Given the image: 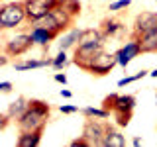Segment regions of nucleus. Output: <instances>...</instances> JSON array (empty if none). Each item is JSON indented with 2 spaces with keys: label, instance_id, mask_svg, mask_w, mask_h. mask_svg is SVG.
Segmentation results:
<instances>
[{
  "label": "nucleus",
  "instance_id": "1",
  "mask_svg": "<svg viewBox=\"0 0 157 147\" xmlns=\"http://www.w3.org/2000/svg\"><path fill=\"white\" fill-rule=\"evenodd\" d=\"M49 114H51V106L45 100L29 98V108L20 120H16V124L20 131H43L49 120Z\"/></svg>",
  "mask_w": 157,
  "mask_h": 147
},
{
  "label": "nucleus",
  "instance_id": "2",
  "mask_svg": "<svg viewBox=\"0 0 157 147\" xmlns=\"http://www.w3.org/2000/svg\"><path fill=\"white\" fill-rule=\"evenodd\" d=\"M24 22H28L24 0H20V2L4 4V6L0 8V28H2V29L20 28Z\"/></svg>",
  "mask_w": 157,
  "mask_h": 147
},
{
  "label": "nucleus",
  "instance_id": "3",
  "mask_svg": "<svg viewBox=\"0 0 157 147\" xmlns=\"http://www.w3.org/2000/svg\"><path fill=\"white\" fill-rule=\"evenodd\" d=\"M116 65H118L116 53L100 51V53H98V55L86 65L85 73H88V75H92V77H106V75H110V73H112V69H114Z\"/></svg>",
  "mask_w": 157,
  "mask_h": 147
},
{
  "label": "nucleus",
  "instance_id": "4",
  "mask_svg": "<svg viewBox=\"0 0 157 147\" xmlns=\"http://www.w3.org/2000/svg\"><path fill=\"white\" fill-rule=\"evenodd\" d=\"M108 124L100 118H86L85 127H82V137L90 143V147H102L104 143Z\"/></svg>",
  "mask_w": 157,
  "mask_h": 147
},
{
  "label": "nucleus",
  "instance_id": "5",
  "mask_svg": "<svg viewBox=\"0 0 157 147\" xmlns=\"http://www.w3.org/2000/svg\"><path fill=\"white\" fill-rule=\"evenodd\" d=\"M102 108L108 112H134L136 108V96L134 94H108L104 100H102Z\"/></svg>",
  "mask_w": 157,
  "mask_h": 147
},
{
  "label": "nucleus",
  "instance_id": "6",
  "mask_svg": "<svg viewBox=\"0 0 157 147\" xmlns=\"http://www.w3.org/2000/svg\"><path fill=\"white\" fill-rule=\"evenodd\" d=\"M33 45H36V41H33L32 33H20V36L8 39L4 43V53L8 57H20L24 53H28Z\"/></svg>",
  "mask_w": 157,
  "mask_h": 147
},
{
  "label": "nucleus",
  "instance_id": "7",
  "mask_svg": "<svg viewBox=\"0 0 157 147\" xmlns=\"http://www.w3.org/2000/svg\"><path fill=\"white\" fill-rule=\"evenodd\" d=\"M100 51H104V43H86V45H77L75 47V55H73V63H75L81 71H85L86 65Z\"/></svg>",
  "mask_w": 157,
  "mask_h": 147
},
{
  "label": "nucleus",
  "instance_id": "8",
  "mask_svg": "<svg viewBox=\"0 0 157 147\" xmlns=\"http://www.w3.org/2000/svg\"><path fill=\"white\" fill-rule=\"evenodd\" d=\"M59 0H24V6H26V18L28 22H36V20L43 18L45 14H49Z\"/></svg>",
  "mask_w": 157,
  "mask_h": 147
},
{
  "label": "nucleus",
  "instance_id": "9",
  "mask_svg": "<svg viewBox=\"0 0 157 147\" xmlns=\"http://www.w3.org/2000/svg\"><path fill=\"white\" fill-rule=\"evenodd\" d=\"M141 47H140V43L136 41V39H132L130 37V41H126V45H122L120 49L116 51V57H118V65L120 67H128L132 63V59H136V57H140L141 55Z\"/></svg>",
  "mask_w": 157,
  "mask_h": 147
},
{
  "label": "nucleus",
  "instance_id": "10",
  "mask_svg": "<svg viewBox=\"0 0 157 147\" xmlns=\"http://www.w3.org/2000/svg\"><path fill=\"white\" fill-rule=\"evenodd\" d=\"M157 28V12H140L134 20V29L132 33H144V32H149V29H155Z\"/></svg>",
  "mask_w": 157,
  "mask_h": 147
},
{
  "label": "nucleus",
  "instance_id": "11",
  "mask_svg": "<svg viewBox=\"0 0 157 147\" xmlns=\"http://www.w3.org/2000/svg\"><path fill=\"white\" fill-rule=\"evenodd\" d=\"M130 37L140 43L144 53H157V28L144 33H130Z\"/></svg>",
  "mask_w": 157,
  "mask_h": 147
},
{
  "label": "nucleus",
  "instance_id": "12",
  "mask_svg": "<svg viewBox=\"0 0 157 147\" xmlns=\"http://www.w3.org/2000/svg\"><path fill=\"white\" fill-rule=\"evenodd\" d=\"M100 29H102V33H104V37H120V36H124V32H126V26L120 22L118 18H104L100 22Z\"/></svg>",
  "mask_w": 157,
  "mask_h": 147
},
{
  "label": "nucleus",
  "instance_id": "13",
  "mask_svg": "<svg viewBox=\"0 0 157 147\" xmlns=\"http://www.w3.org/2000/svg\"><path fill=\"white\" fill-rule=\"evenodd\" d=\"M49 12H51V16L57 20V24L61 26L63 32H65V29H71V28H73V24H75V18H73L71 14H69V12H67V10L63 8L59 2H57L51 10H49Z\"/></svg>",
  "mask_w": 157,
  "mask_h": 147
},
{
  "label": "nucleus",
  "instance_id": "14",
  "mask_svg": "<svg viewBox=\"0 0 157 147\" xmlns=\"http://www.w3.org/2000/svg\"><path fill=\"white\" fill-rule=\"evenodd\" d=\"M29 33H32L33 41H36V45L43 47V49H47L49 43H51L53 39L57 37V33L49 32V29H45V28H32V32H29Z\"/></svg>",
  "mask_w": 157,
  "mask_h": 147
},
{
  "label": "nucleus",
  "instance_id": "15",
  "mask_svg": "<svg viewBox=\"0 0 157 147\" xmlns=\"http://www.w3.org/2000/svg\"><path fill=\"white\" fill-rule=\"evenodd\" d=\"M29 108V100L26 96H18L16 100L12 102V104L8 106V116L12 118V120H20V118H22L24 114H26V110Z\"/></svg>",
  "mask_w": 157,
  "mask_h": 147
},
{
  "label": "nucleus",
  "instance_id": "16",
  "mask_svg": "<svg viewBox=\"0 0 157 147\" xmlns=\"http://www.w3.org/2000/svg\"><path fill=\"white\" fill-rule=\"evenodd\" d=\"M41 67H53V59H28V61H18L14 63L16 71H29V69H41Z\"/></svg>",
  "mask_w": 157,
  "mask_h": 147
},
{
  "label": "nucleus",
  "instance_id": "17",
  "mask_svg": "<svg viewBox=\"0 0 157 147\" xmlns=\"http://www.w3.org/2000/svg\"><path fill=\"white\" fill-rule=\"evenodd\" d=\"M43 131H20L18 135V147H37L41 143Z\"/></svg>",
  "mask_w": 157,
  "mask_h": 147
},
{
  "label": "nucleus",
  "instance_id": "18",
  "mask_svg": "<svg viewBox=\"0 0 157 147\" xmlns=\"http://www.w3.org/2000/svg\"><path fill=\"white\" fill-rule=\"evenodd\" d=\"M126 145V137L108 124V130H106V135H104V143L102 147H124Z\"/></svg>",
  "mask_w": 157,
  "mask_h": 147
},
{
  "label": "nucleus",
  "instance_id": "19",
  "mask_svg": "<svg viewBox=\"0 0 157 147\" xmlns=\"http://www.w3.org/2000/svg\"><path fill=\"white\" fill-rule=\"evenodd\" d=\"M32 28H45V29H49V32L57 33V36L63 32V29H61V26L57 24V20L51 16V12H49V14H45L43 18L36 20V22H32Z\"/></svg>",
  "mask_w": 157,
  "mask_h": 147
},
{
  "label": "nucleus",
  "instance_id": "20",
  "mask_svg": "<svg viewBox=\"0 0 157 147\" xmlns=\"http://www.w3.org/2000/svg\"><path fill=\"white\" fill-rule=\"evenodd\" d=\"M81 33H82V29L71 28V29H69V33L63 37V41H59V47L65 49V51H67V49H71V47H77L78 39H81Z\"/></svg>",
  "mask_w": 157,
  "mask_h": 147
},
{
  "label": "nucleus",
  "instance_id": "21",
  "mask_svg": "<svg viewBox=\"0 0 157 147\" xmlns=\"http://www.w3.org/2000/svg\"><path fill=\"white\" fill-rule=\"evenodd\" d=\"M81 114L85 116V118H100V120H108L112 112L104 110L102 106H100V108H92V106H86V108H82V110H81Z\"/></svg>",
  "mask_w": 157,
  "mask_h": 147
},
{
  "label": "nucleus",
  "instance_id": "22",
  "mask_svg": "<svg viewBox=\"0 0 157 147\" xmlns=\"http://www.w3.org/2000/svg\"><path fill=\"white\" fill-rule=\"evenodd\" d=\"M59 4H61V6L65 8L73 18H78V16H81L82 6H81V2H78V0H59Z\"/></svg>",
  "mask_w": 157,
  "mask_h": 147
},
{
  "label": "nucleus",
  "instance_id": "23",
  "mask_svg": "<svg viewBox=\"0 0 157 147\" xmlns=\"http://www.w3.org/2000/svg\"><path fill=\"white\" fill-rule=\"evenodd\" d=\"M69 65V59H67V53H65V49H61V51L57 53L55 57H53V69L55 71H63Z\"/></svg>",
  "mask_w": 157,
  "mask_h": 147
},
{
  "label": "nucleus",
  "instance_id": "24",
  "mask_svg": "<svg viewBox=\"0 0 157 147\" xmlns=\"http://www.w3.org/2000/svg\"><path fill=\"white\" fill-rule=\"evenodd\" d=\"M147 75H149L147 71H137L136 75H130V77L120 78V81H118V86H126V85H130V82H134V81H140V78H144V77H147Z\"/></svg>",
  "mask_w": 157,
  "mask_h": 147
},
{
  "label": "nucleus",
  "instance_id": "25",
  "mask_svg": "<svg viewBox=\"0 0 157 147\" xmlns=\"http://www.w3.org/2000/svg\"><path fill=\"white\" fill-rule=\"evenodd\" d=\"M132 114H134V112H114L116 124L120 127H126L128 124H130V120H132Z\"/></svg>",
  "mask_w": 157,
  "mask_h": 147
},
{
  "label": "nucleus",
  "instance_id": "26",
  "mask_svg": "<svg viewBox=\"0 0 157 147\" xmlns=\"http://www.w3.org/2000/svg\"><path fill=\"white\" fill-rule=\"evenodd\" d=\"M130 6H132V0H116V2H112L110 6H108V10H110V12H120V10L130 8Z\"/></svg>",
  "mask_w": 157,
  "mask_h": 147
},
{
  "label": "nucleus",
  "instance_id": "27",
  "mask_svg": "<svg viewBox=\"0 0 157 147\" xmlns=\"http://www.w3.org/2000/svg\"><path fill=\"white\" fill-rule=\"evenodd\" d=\"M71 147H90V143H88L85 137L81 135L78 139H73V141H71Z\"/></svg>",
  "mask_w": 157,
  "mask_h": 147
},
{
  "label": "nucleus",
  "instance_id": "28",
  "mask_svg": "<svg viewBox=\"0 0 157 147\" xmlns=\"http://www.w3.org/2000/svg\"><path fill=\"white\" fill-rule=\"evenodd\" d=\"M77 110H78L77 106H69V104H61V106H59V112H61V114H75Z\"/></svg>",
  "mask_w": 157,
  "mask_h": 147
},
{
  "label": "nucleus",
  "instance_id": "29",
  "mask_svg": "<svg viewBox=\"0 0 157 147\" xmlns=\"http://www.w3.org/2000/svg\"><path fill=\"white\" fill-rule=\"evenodd\" d=\"M10 120H12V118L8 116V112H4V114L0 116V130H6L8 124H10Z\"/></svg>",
  "mask_w": 157,
  "mask_h": 147
},
{
  "label": "nucleus",
  "instance_id": "30",
  "mask_svg": "<svg viewBox=\"0 0 157 147\" xmlns=\"http://www.w3.org/2000/svg\"><path fill=\"white\" fill-rule=\"evenodd\" d=\"M0 92H4V94L12 92V82H8V81H2V82H0Z\"/></svg>",
  "mask_w": 157,
  "mask_h": 147
},
{
  "label": "nucleus",
  "instance_id": "31",
  "mask_svg": "<svg viewBox=\"0 0 157 147\" xmlns=\"http://www.w3.org/2000/svg\"><path fill=\"white\" fill-rule=\"evenodd\" d=\"M53 78H55L57 82H61V85H67V75H65V73H55Z\"/></svg>",
  "mask_w": 157,
  "mask_h": 147
},
{
  "label": "nucleus",
  "instance_id": "32",
  "mask_svg": "<svg viewBox=\"0 0 157 147\" xmlns=\"http://www.w3.org/2000/svg\"><path fill=\"white\" fill-rule=\"evenodd\" d=\"M61 96H63V98H71V96H73V92H71V90H67V88H61Z\"/></svg>",
  "mask_w": 157,
  "mask_h": 147
},
{
  "label": "nucleus",
  "instance_id": "33",
  "mask_svg": "<svg viewBox=\"0 0 157 147\" xmlns=\"http://www.w3.org/2000/svg\"><path fill=\"white\" fill-rule=\"evenodd\" d=\"M4 65H8V55H6V53H4L2 59H0V67H4Z\"/></svg>",
  "mask_w": 157,
  "mask_h": 147
},
{
  "label": "nucleus",
  "instance_id": "34",
  "mask_svg": "<svg viewBox=\"0 0 157 147\" xmlns=\"http://www.w3.org/2000/svg\"><path fill=\"white\" fill-rule=\"evenodd\" d=\"M132 145H141V139H140V137H134V139H132Z\"/></svg>",
  "mask_w": 157,
  "mask_h": 147
},
{
  "label": "nucleus",
  "instance_id": "35",
  "mask_svg": "<svg viewBox=\"0 0 157 147\" xmlns=\"http://www.w3.org/2000/svg\"><path fill=\"white\" fill-rule=\"evenodd\" d=\"M149 77H153V78H157V69H155V71H151V73H149Z\"/></svg>",
  "mask_w": 157,
  "mask_h": 147
},
{
  "label": "nucleus",
  "instance_id": "36",
  "mask_svg": "<svg viewBox=\"0 0 157 147\" xmlns=\"http://www.w3.org/2000/svg\"><path fill=\"white\" fill-rule=\"evenodd\" d=\"M155 102H157V94H155Z\"/></svg>",
  "mask_w": 157,
  "mask_h": 147
},
{
  "label": "nucleus",
  "instance_id": "37",
  "mask_svg": "<svg viewBox=\"0 0 157 147\" xmlns=\"http://www.w3.org/2000/svg\"><path fill=\"white\" fill-rule=\"evenodd\" d=\"M155 2H157V0H155Z\"/></svg>",
  "mask_w": 157,
  "mask_h": 147
}]
</instances>
